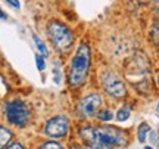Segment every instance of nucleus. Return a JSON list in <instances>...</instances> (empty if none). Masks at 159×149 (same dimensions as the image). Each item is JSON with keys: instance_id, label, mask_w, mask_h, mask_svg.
<instances>
[{"instance_id": "4468645a", "label": "nucleus", "mask_w": 159, "mask_h": 149, "mask_svg": "<svg viewBox=\"0 0 159 149\" xmlns=\"http://www.w3.org/2000/svg\"><path fill=\"white\" fill-rule=\"evenodd\" d=\"M35 61H37V68L40 69V71H43V69L46 68V63H44V59L40 56V55H35Z\"/></svg>"}, {"instance_id": "9d476101", "label": "nucleus", "mask_w": 159, "mask_h": 149, "mask_svg": "<svg viewBox=\"0 0 159 149\" xmlns=\"http://www.w3.org/2000/svg\"><path fill=\"white\" fill-rule=\"evenodd\" d=\"M131 115V109L130 106H122V108L118 111V114H116V120L118 121H127L130 118Z\"/></svg>"}, {"instance_id": "6e6552de", "label": "nucleus", "mask_w": 159, "mask_h": 149, "mask_svg": "<svg viewBox=\"0 0 159 149\" xmlns=\"http://www.w3.org/2000/svg\"><path fill=\"white\" fill-rule=\"evenodd\" d=\"M12 132L6 127L0 126V149H3L5 146H7V143L12 140Z\"/></svg>"}, {"instance_id": "f3484780", "label": "nucleus", "mask_w": 159, "mask_h": 149, "mask_svg": "<svg viewBox=\"0 0 159 149\" xmlns=\"http://www.w3.org/2000/svg\"><path fill=\"white\" fill-rule=\"evenodd\" d=\"M0 18H2V19H5V18H6V15H5V12L2 11V9H0Z\"/></svg>"}, {"instance_id": "a211bd4d", "label": "nucleus", "mask_w": 159, "mask_h": 149, "mask_svg": "<svg viewBox=\"0 0 159 149\" xmlns=\"http://www.w3.org/2000/svg\"><path fill=\"white\" fill-rule=\"evenodd\" d=\"M144 149H152V148H150V146H146V148H144Z\"/></svg>"}, {"instance_id": "4be33fe9", "label": "nucleus", "mask_w": 159, "mask_h": 149, "mask_svg": "<svg viewBox=\"0 0 159 149\" xmlns=\"http://www.w3.org/2000/svg\"><path fill=\"white\" fill-rule=\"evenodd\" d=\"M158 111H159V103H158Z\"/></svg>"}, {"instance_id": "412c9836", "label": "nucleus", "mask_w": 159, "mask_h": 149, "mask_svg": "<svg viewBox=\"0 0 159 149\" xmlns=\"http://www.w3.org/2000/svg\"><path fill=\"white\" fill-rule=\"evenodd\" d=\"M158 84H159V75H158Z\"/></svg>"}, {"instance_id": "20e7f679", "label": "nucleus", "mask_w": 159, "mask_h": 149, "mask_svg": "<svg viewBox=\"0 0 159 149\" xmlns=\"http://www.w3.org/2000/svg\"><path fill=\"white\" fill-rule=\"evenodd\" d=\"M6 118L16 127H25L30 123L31 112L27 103L22 100H13L6 105Z\"/></svg>"}, {"instance_id": "dca6fc26", "label": "nucleus", "mask_w": 159, "mask_h": 149, "mask_svg": "<svg viewBox=\"0 0 159 149\" xmlns=\"http://www.w3.org/2000/svg\"><path fill=\"white\" fill-rule=\"evenodd\" d=\"M6 149H24V146L21 143H12V145H9Z\"/></svg>"}, {"instance_id": "f8f14e48", "label": "nucleus", "mask_w": 159, "mask_h": 149, "mask_svg": "<svg viewBox=\"0 0 159 149\" xmlns=\"http://www.w3.org/2000/svg\"><path fill=\"white\" fill-rule=\"evenodd\" d=\"M34 41H35V44H37V47H39V50H40V53H41V55H47V49H46V46H44V43H43V41L40 40L39 37H37V35H34Z\"/></svg>"}, {"instance_id": "f257e3e1", "label": "nucleus", "mask_w": 159, "mask_h": 149, "mask_svg": "<svg viewBox=\"0 0 159 149\" xmlns=\"http://www.w3.org/2000/svg\"><path fill=\"white\" fill-rule=\"evenodd\" d=\"M81 137L89 143L90 149H114L115 146H124L127 136L122 130L115 127H85L81 130Z\"/></svg>"}, {"instance_id": "ddd939ff", "label": "nucleus", "mask_w": 159, "mask_h": 149, "mask_svg": "<svg viewBox=\"0 0 159 149\" xmlns=\"http://www.w3.org/2000/svg\"><path fill=\"white\" fill-rule=\"evenodd\" d=\"M40 149H63V148L59 143H56V142H47V143L41 145Z\"/></svg>"}, {"instance_id": "2eb2a0df", "label": "nucleus", "mask_w": 159, "mask_h": 149, "mask_svg": "<svg viewBox=\"0 0 159 149\" xmlns=\"http://www.w3.org/2000/svg\"><path fill=\"white\" fill-rule=\"evenodd\" d=\"M6 2H7V3H9V5H12L13 6V7H15V9H19V0H6Z\"/></svg>"}, {"instance_id": "39448f33", "label": "nucleus", "mask_w": 159, "mask_h": 149, "mask_svg": "<svg viewBox=\"0 0 159 149\" xmlns=\"http://www.w3.org/2000/svg\"><path fill=\"white\" fill-rule=\"evenodd\" d=\"M102 86L105 89V92L111 95L112 98L119 99L127 95V87H125L124 81L114 71H105L102 74Z\"/></svg>"}, {"instance_id": "1a4fd4ad", "label": "nucleus", "mask_w": 159, "mask_h": 149, "mask_svg": "<svg viewBox=\"0 0 159 149\" xmlns=\"http://www.w3.org/2000/svg\"><path fill=\"white\" fill-rule=\"evenodd\" d=\"M149 133H150V127H149V124L143 123V124H140V126H139V130H137V137H139V140H140V142H144Z\"/></svg>"}, {"instance_id": "7ed1b4c3", "label": "nucleus", "mask_w": 159, "mask_h": 149, "mask_svg": "<svg viewBox=\"0 0 159 149\" xmlns=\"http://www.w3.org/2000/svg\"><path fill=\"white\" fill-rule=\"evenodd\" d=\"M47 33H49V37H50L53 46L56 47L61 53L66 52L69 47L72 46V43H74L72 31L62 22H57V21L50 22L49 24V28H47Z\"/></svg>"}, {"instance_id": "aec40b11", "label": "nucleus", "mask_w": 159, "mask_h": 149, "mask_svg": "<svg viewBox=\"0 0 159 149\" xmlns=\"http://www.w3.org/2000/svg\"><path fill=\"white\" fill-rule=\"evenodd\" d=\"M156 3H158V6H159V0H156Z\"/></svg>"}, {"instance_id": "0eeeda50", "label": "nucleus", "mask_w": 159, "mask_h": 149, "mask_svg": "<svg viewBox=\"0 0 159 149\" xmlns=\"http://www.w3.org/2000/svg\"><path fill=\"white\" fill-rule=\"evenodd\" d=\"M102 105V98H100V95H97V93H93V95H89V96H85L81 102L78 103V112L83 117H93V115L96 114V111L99 109V106Z\"/></svg>"}, {"instance_id": "f03ea898", "label": "nucleus", "mask_w": 159, "mask_h": 149, "mask_svg": "<svg viewBox=\"0 0 159 149\" xmlns=\"http://www.w3.org/2000/svg\"><path fill=\"white\" fill-rule=\"evenodd\" d=\"M91 62V53L90 47L85 43L80 44V47L75 52L72 62H71V69H69V84L72 87H77L83 84L87 78L89 69H90Z\"/></svg>"}, {"instance_id": "6ab92c4d", "label": "nucleus", "mask_w": 159, "mask_h": 149, "mask_svg": "<svg viewBox=\"0 0 159 149\" xmlns=\"http://www.w3.org/2000/svg\"><path fill=\"white\" fill-rule=\"evenodd\" d=\"M72 149H83V148H72Z\"/></svg>"}, {"instance_id": "9b49d317", "label": "nucleus", "mask_w": 159, "mask_h": 149, "mask_svg": "<svg viewBox=\"0 0 159 149\" xmlns=\"http://www.w3.org/2000/svg\"><path fill=\"white\" fill-rule=\"evenodd\" d=\"M97 118L100 121H103V123H106V121H111L114 118V114H112L109 109H103V111H99V112H97Z\"/></svg>"}, {"instance_id": "423d86ee", "label": "nucleus", "mask_w": 159, "mask_h": 149, "mask_svg": "<svg viewBox=\"0 0 159 149\" xmlns=\"http://www.w3.org/2000/svg\"><path fill=\"white\" fill-rule=\"evenodd\" d=\"M69 130V121L66 120V117L63 115H57L53 117L52 120L47 121V124L44 127L46 136H49L52 139H61L63 137Z\"/></svg>"}]
</instances>
